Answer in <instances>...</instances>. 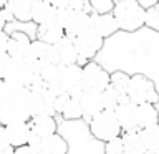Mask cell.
Here are the masks:
<instances>
[{"instance_id":"6da1fadb","label":"cell","mask_w":159,"mask_h":154,"mask_svg":"<svg viewBox=\"0 0 159 154\" xmlns=\"http://www.w3.org/2000/svg\"><path fill=\"white\" fill-rule=\"evenodd\" d=\"M58 133L68 143V154H104V143L98 141L89 133L84 119L60 121Z\"/></svg>"},{"instance_id":"7a4b0ae2","label":"cell","mask_w":159,"mask_h":154,"mask_svg":"<svg viewBox=\"0 0 159 154\" xmlns=\"http://www.w3.org/2000/svg\"><path fill=\"white\" fill-rule=\"evenodd\" d=\"M111 13L116 18L118 28L123 32L133 33L146 27V8H143L136 0H121L119 3H114Z\"/></svg>"},{"instance_id":"3957f363","label":"cell","mask_w":159,"mask_h":154,"mask_svg":"<svg viewBox=\"0 0 159 154\" xmlns=\"http://www.w3.org/2000/svg\"><path fill=\"white\" fill-rule=\"evenodd\" d=\"M88 128L89 133L101 143H108L123 134V129L116 119V114L111 109H103L99 114L91 118L88 121Z\"/></svg>"},{"instance_id":"277c9868","label":"cell","mask_w":159,"mask_h":154,"mask_svg":"<svg viewBox=\"0 0 159 154\" xmlns=\"http://www.w3.org/2000/svg\"><path fill=\"white\" fill-rule=\"evenodd\" d=\"M126 96L131 99L134 104H143V103L156 104L159 101V91L156 88V83L143 73L131 75Z\"/></svg>"},{"instance_id":"5b68a950","label":"cell","mask_w":159,"mask_h":154,"mask_svg":"<svg viewBox=\"0 0 159 154\" xmlns=\"http://www.w3.org/2000/svg\"><path fill=\"white\" fill-rule=\"evenodd\" d=\"M75 45L78 50V65L84 66L88 61L96 58V55L101 52V48L104 47V38L101 35H98L93 28L84 30L83 33H80L76 38H73Z\"/></svg>"},{"instance_id":"8992f818","label":"cell","mask_w":159,"mask_h":154,"mask_svg":"<svg viewBox=\"0 0 159 154\" xmlns=\"http://www.w3.org/2000/svg\"><path fill=\"white\" fill-rule=\"evenodd\" d=\"M109 73L98 61H88L83 66V91L103 93L109 86Z\"/></svg>"},{"instance_id":"52a82bcc","label":"cell","mask_w":159,"mask_h":154,"mask_svg":"<svg viewBox=\"0 0 159 154\" xmlns=\"http://www.w3.org/2000/svg\"><path fill=\"white\" fill-rule=\"evenodd\" d=\"M35 75L38 73L32 71L30 66L25 63V60H12L7 73L3 76V81L13 89H22V88H28V84Z\"/></svg>"},{"instance_id":"ba28073f","label":"cell","mask_w":159,"mask_h":154,"mask_svg":"<svg viewBox=\"0 0 159 154\" xmlns=\"http://www.w3.org/2000/svg\"><path fill=\"white\" fill-rule=\"evenodd\" d=\"M60 84H61L63 91L70 96H80L83 93V66H80V65L63 66Z\"/></svg>"},{"instance_id":"9c48e42d","label":"cell","mask_w":159,"mask_h":154,"mask_svg":"<svg viewBox=\"0 0 159 154\" xmlns=\"http://www.w3.org/2000/svg\"><path fill=\"white\" fill-rule=\"evenodd\" d=\"M116 119L123 131H133L138 128V104H134L128 96H123L118 108L114 109Z\"/></svg>"},{"instance_id":"30bf717a","label":"cell","mask_w":159,"mask_h":154,"mask_svg":"<svg viewBox=\"0 0 159 154\" xmlns=\"http://www.w3.org/2000/svg\"><path fill=\"white\" fill-rule=\"evenodd\" d=\"M8 48L7 55L12 60H25L28 57L30 45H32V37L30 33L23 32V30H13L8 33Z\"/></svg>"},{"instance_id":"8fae6325","label":"cell","mask_w":159,"mask_h":154,"mask_svg":"<svg viewBox=\"0 0 159 154\" xmlns=\"http://www.w3.org/2000/svg\"><path fill=\"white\" fill-rule=\"evenodd\" d=\"M30 131H32L33 138L45 139L52 134L58 133V124L60 121L57 116H50V114H38V116H32L28 119Z\"/></svg>"},{"instance_id":"7c38bea8","label":"cell","mask_w":159,"mask_h":154,"mask_svg":"<svg viewBox=\"0 0 159 154\" xmlns=\"http://www.w3.org/2000/svg\"><path fill=\"white\" fill-rule=\"evenodd\" d=\"M88 28H91V13L70 10L68 17L63 23L65 35L70 38H76L80 33H83Z\"/></svg>"},{"instance_id":"4fadbf2b","label":"cell","mask_w":159,"mask_h":154,"mask_svg":"<svg viewBox=\"0 0 159 154\" xmlns=\"http://www.w3.org/2000/svg\"><path fill=\"white\" fill-rule=\"evenodd\" d=\"M91 28L96 32L98 35L106 40L109 37H113L114 33L118 32V23H116V18L111 12L108 13H96L93 12L91 13Z\"/></svg>"},{"instance_id":"5bb4252c","label":"cell","mask_w":159,"mask_h":154,"mask_svg":"<svg viewBox=\"0 0 159 154\" xmlns=\"http://www.w3.org/2000/svg\"><path fill=\"white\" fill-rule=\"evenodd\" d=\"M5 133H7L8 143L12 144L13 149L28 144L30 134H32L28 121H13V123H8L7 126H5Z\"/></svg>"},{"instance_id":"9a60e30c","label":"cell","mask_w":159,"mask_h":154,"mask_svg":"<svg viewBox=\"0 0 159 154\" xmlns=\"http://www.w3.org/2000/svg\"><path fill=\"white\" fill-rule=\"evenodd\" d=\"M80 101H81V108H83V119L86 123L104 109L101 93L83 91L81 94H80Z\"/></svg>"},{"instance_id":"2e32d148","label":"cell","mask_w":159,"mask_h":154,"mask_svg":"<svg viewBox=\"0 0 159 154\" xmlns=\"http://www.w3.org/2000/svg\"><path fill=\"white\" fill-rule=\"evenodd\" d=\"M55 52H57V60L60 65L63 66H68V65H78V50L76 45H75L73 38L65 37L60 40V42L55 45Z\"/></svg>"},{"instance_id":"e0dca14e","label":"cell","mask_w":159,"mask_h":154,"mask_svg":"<svg viewBox=\"0 0 159 154\" xmlns=\"http://www.w3.org/2000/svg\"><path fill=\"white\" fill-rule=\"evenodd\" d=\"M57 8L53 7L48 0H35L32 7V22L35 25H43L48 22H53Z\"/></svg>"},{"instance_id":"ac0fdd59","label":"cell","mask_w":159,"mask_h":154,"mask_svg":"<svg viewBox=\"0 0 159 154\" xmlns=\"http://www.w3.org/2000/svg\"><path fill=\"white\" fill-rule=\"evenodd\" d=\"M63 37H65V30L55 20L43 25H37V40H42L48 45H57Z\"/></svg>"},{"instance_id":"d6986e66","label":"cell","mask_w":159,"mask_h":154,"mask_svg":"<svg viewBox=\"0 0 159 154\" xmlns=\"http://www.w3.org/2000/svg\"><path fill=\"white\" fill-rule=\"evenodd\" d=\"M40 154H68V143L60 133L42 139L38 147Z\"/></svg>"},{"instance_id":"ffe728a7","label":"cell","mask_w":159,"mask_h":154,"mask_svg":"<svg viewBox=\"0 0 159 154\" xmlns=\"http://www.w3.org/2000/svg\"><path fill=\"white\" fill-rule=\"evenodd\" d=\"M33 0H7L5 8L13 15L17 22H32Z\"/></svg>"},{"instance_id":"44dd1931","label":"cell","mask_w":159,"mask_h":154,"mask_svg":"<svg viewBox=\"0 0 159 154\" xmlns=\"http://www.w3.org/2000/svg\"><path fill=\"white\" fill-rule=\"evenodd\" d=\"M152 124H159V111L156 104L152 103H143L138 104V128H148Z\"/></svg>"},{"instance_id":"7402d4cb","label":"cell","mask_w":159,"mask_h":154,"mask_svg":"<svg viewBox=\"0 0 159 154\" xmlns=\"http://www.w3.org/2000/svg\"><path fill=\"white\" fill-rule=\"evenodd\" d=\"M121 139H123L124 152L126 154H144L146 152V147H144V143H143L141 134H139V129L123 131Z\"/></svg>"},{"instance_id":"603a6c76","label":"cell","mask_w":159,"mask_h":154,"mask_svg":"<svg viewBox=\"0 0 159 154\" xmlns=\"http://www.w3.org/2000/svg\"><path fill=\"white\" fill-rule=\"evenodd\" d=\"M139 134L143 138L146 151L159 152V124H152V126L139 129Z\"/></svg>"},{"instance_id":"cb8c5ba5","label":"cell","mask_w":159,"mask_h":154,"mask_svg":"<svg viewBox=\"0 0 159 154\" xmlns=\"http://www.w3.org/2000/svg\"><path fill=\"white\" fill-rule=\"evenodd\" d=\"M60 116H61L63 121H78V119H83V108H81L80 96H70L66 106H65L63 113Z\"/></svg>"},{"instance_id":"d4e9b609","label":"cell","mask_w":159,"mask_h":154,"mask_svg":"<svg viewBox=\"0 0 159 154\" xmlns=\"http://www.w3.org/2000/svg\"><path fill=\"white\" fill-rule=\"evenodd\" d=\"M61 73H63V65H58V63H48L45 65L40 71V76L47 84H55V83H60L61 79Z\"/></svg>"},{"instance_id":"484cf974","label":"cell","mask_w":159,"mask_h":154,"mask_svg":"<svg viewBox=\"0 0 159 154\" xmlns=\"http://www.w3.org/2000/svg\"><path fill=\"white\" fill-rule=\"evenodd\" d=\"M129 79H131V75H128L123 70H116L109 75V86H113L119 94H126Z\"/></svg>"},{"instance_id":"4316f807","label":"cell","mask_w":159,"mask_h":154,"mask_svg":"<svg viewBox=\"0 0 159 154\" xmlns=\"http://www.w3.org/2000/svg\"><path fill=\"white\" fill-rule=\"evenodd\" d=\"M101 96H103L104 109H111V111H114V109L118 108L119 101H121V98L126 96V94H119L113 86H108V88L101 93Z\"/></svg>"},{"instance_id":"83f0119b","label":"cell","mask_w":159,"mask_h":154,"mask_svg":"<svg viewBox=\"0 0 159 154\" xmlns=\"http://www.w3.org/2000/svg\"><path fill=\"white\" fill-rule=\"evenodd\" d=\"M146 27L159 33V2L146 10Z\"/></svg>"},{"instance_id":"f1b7e54d","label":"cell","mask_w":159,"mask_h":154,"mask_svg":"<svg viewBox=\"0 0 159 154\" xmlns=\"http://www.w3.org/2000/svg\"><path fill=\"white\" fill-rule=\"evenodd\" d=\"M104 154H126L124 152V144H123L121 136L104 143Z\"/></svg>"},{"instance_id":"f546056e","label":"cell","mask_w":159,"mask_h":154,"mask_svg":"<svg viewBox=\"0 0 159 154\" xmlns=\"http://www.w3.org/2000/svg\"><path fill=\"white\" fill-rule=\"evenodd\" d=\"M68 8H70V10H75V12H86V13H93L91 0H70Z\"/></svg>"},{"instance_id":"4dcf8cb0","label":"cell","mask_w":159,"mask_h":154,"mask_svg":"<svg viewBox=\"0 0 159 154\" xmlns=\"http://www.w3.org/2000/svg\"><path fill=\"white\" fill-rule=\"evenodd\" d=\"M10 152H13V147L8 143L7 133H5V126L0 124V154H10Z\"/></svg>"},{"instance_id":"1f68e13d","label":"cell","mask_w":159,"mask_h":154,"mask_svg":"<svg viewBox=\"0 0 159 154\" xmlns=\"http://www.w3.org/2000/svg\"><path fill=\"white\" fill-rule=\"evenodd\" d=\"M68 99H70V94H66V93L60 94V96H55V113H57V116L63 113V109H65V106H66Z\"/></svg>"},{"instance_id":"d6a6232c","label":"cell","mask_w":159,"mask_h":154,"mask_svg":"<svg viewBox=\"0 0 159 154\" xmlns=\"http://www.w3.org/2000/svg\"><path fill=\"white\" fill-rule=\"evenodd\" d=\"M10 61H12V58H10L7 53L0 55V79H3L5 73H7V70L10 66Z\"/></svg>"},{"instance_id":"836d02e7","label":"cell","mask_w":159,"mask_h":154,"mask_svg":"<svg viewBox=\"0 0 159 154\" xmlns=\"http://www.w3.org/2000/svg\"><path fill=\"white\" fill-rule=\"evenodd\" d=\"M13 154H40V151H38L37 147L30 146V144H25V146L15 147L13 149Z\"/></svg>"},{"instance_id":"e575fe53","label":"cell","mask_w":159,"mask_h":154,"mask_svg":"<svg viewBox=\"0 0 159 154\" xmlns=\"http://www.w3.org/2000/svg\"><path fill=\"white\" fill-rule=\"evenodd\" d=\"M8 37L10 35L7 32H0V55L7 53V48H8Z\"/></svg>"},{"instance_id":"d590c367","label":"cell","mask_w":159,"mask_h":154,"mask_svg":"<svg viewBox=\"0 0 159 154\" xmlns=\"http://www.w3.org/2000/svg\"><path fill=\"white\" fill-rule=\"evenodd\" d=\"M48 2L55 8H68V5H70V0H48Z\"/></svg>"},{"instance_id":"8d00e7d4","label":"cell","mask_w":159,"mask_h":154,"mask_svg":"<svg viewBox=\"0 0 159 154\" xmlns=\"http://www.w3.org/2000/svg\"><path fill=\"white\" fill-rule=\"evenodd\" d=\"M136 2H138L139 5H141L143 8H146V10H148V8H151L152 5H156V3L159 2V0H136Z\"/></svg>"},{"instance_id":"74e56055","label":"cell","mask_w":159,"mask_h":154,"mask_svg":"<svg viewBox=\"0 0 159 154\" xmlns=\"http://www.w3.org/2000/svg\"><path fill=\"white\" fill-rule=\"evenodd\" d=\"M5 27H7V22L2 17V12H0V32H5Z\"/></svg>"},{"instance_id":"f35d334b","label":"cell","mask_w":159,"mask_h":154,"mask_svg":"<svg viewBox=\"0 0 159 154\" xmlns=\"http://www.w3.org/2000/svg\"><path fill=\"white\" fill-rule=\"evenodd\" d=\"M5 5H7V0H0V10L5 8Z\"/></svg>"},{"instance_id":"ab89813d","label":"cell","mask_w":159,"mask_h":154,"mask_svg":"<svg viewBox=\"0 0 159 154\" xmlns=\"http://www.w3.org/2000/svg\"><path fill=\"white\" fill-rule=\"evenodd\" d=\"M144 154H159V152H152V151H146Z\"/></svg>"},{"instance_id":"60d3db41","label":"cell","mask_w":159,"mask_h":154,"mask_svg":"<svg viewBox=\"0 0 159 154\" xmlns=\"http://www.w3.org/2000/svg\"><path fill=\"white\" fill-rule=\"evenodd\" d=\"M113 2H114V3H119V2H121V0H113Z\"/></svg>"},{"instance_id":"b9f144b4","label":"cell","mask_w":159,"mask_h":154,"mask_svg":"<svg viewBox=\"0 0 159 154\" xmlns=\"http://www.w3.org/2000/svg\"><path fill=\"white\" fill-rule=\"evenodd\" d=\"M2 81H3V79H0V84H2Z\"/></svg>"},{"instance_id":"7bdbcfd3","label":"cell","mask_w":159,"mask_h":154,"mask_svg":"<svg viewBox=\"0 0 159 154\" xmlns=\"http://www.w3.org/2000/svg\"><path fill=\"white\" fill-rule=\"evenodd\" d=\"M33 2H35V0H33Z\"/></svg>"}]
</instances>
